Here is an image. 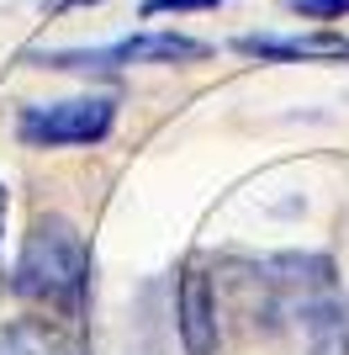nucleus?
Wrapping results in <instances>:
<instances>
[{"instance_id":"8","label":"nucleus","mask_w":349,"mask_h":355,"mask_svg":"<svg viewBox=\"0 0 349 355\" xmlns=\"http://www.w3.org/2000/svg\"><path fill=\"white\" fill-rule=\"evenodd\" d=\"M307 355H349V302L344 297L307 324Z\"/></svg>"},{"instance_id":"7","label":"nucleus","mask_w":349,"mask_h":355,"mask_svg":"<svg viewBox=\"0 0 349 355\" xmlns=\"http://www.w3.org/2000/svg\"><path fill=\"white\" fill-rule=\"evenodd\" d=\"M238 53L249 59H349V37L312 32V37H238Z\"/></svg>"},{"instance_id":"6","label":"nucleus","mask_w":349,"mask_h":355,"mask_svg":"<svg viewBox=\"0 0 349 355\" xmlns=\"http://www.w3.org/2000/svg\"><path fill=\"white\" fill-rule=\"evenodd\" d=\"M0 355H80V340L64 318L21 313L11 324H0Z\"/></svg>"},{"instance_id":"9","label":"nucleus","mask_w":349,"mask_h":355,"mask_svg":"<svg viewBox=\"0 0 349 355\" xmlns=\"http://www.w3.org/2000/svg\"><path fill=\"white\" fill-rule=\"evenodd\" d=\"M291 11H302L307 21H334V16H349V0H291Z\"/></svg>"},{"instance_id":"5","label":"nucleus","mask_w":349,"mask_h":355,"mask_svg":"<svg viewBox=\"0 0 349 355\" xmlns=\"http://www.w3.org/2000/svg\"><path fill=\"white\" fill-rule=\"evenodd\" d=\"M180 334L190 355H222V329H217V286L206 270H186L180 282Z\"/></svg>"},{"instance_id":"3","label":"nucleus","mask_w":349,"mask_h":355,"mask_svg":"<svg viewBox=\"0 0 349 355\" xmlns=\"http://www.w3.org/2000/svg\"><path fill=\"white\" fill-rule=\"evenodd\" d=\"M265 292H270V313L291 318V324H312L323 308L339 302L334 260L328 254H280L265 266Z\"/></svg>"},{"instance_id":"1","label":"nucleus","mask_w":349,"mask_h":355,"mask_svg":"<svg viewBox=\"0 0 349 355\" xmlns=\"http://www.w3.org/2000/svg\"><path fill=\"white\" fill-rule=\"evenodd\" d=\"M11 286L27 302H37L48 318L74 324L90 302V244H85V234L69 218H58V212L37 218L27 228V239H21Z\"/></svg>"},{"instance_id":"11","label":"nucleus","mask_w":349,"mask_h":355,"mask_svg":"<svg viewBox=\"0 0 349 355\" xmlns=\"http://www.w3.org/2000/svg\"><path fill=\"white\" fill-rule=\"evenodd\" d=\"M0 239H6V186H0Z\"/></svg>"},{"instance_id":"4","label":"nucleus","mask_w":349,"mask_h":355,"mask_svg":"<svg viewBox=\"0 0 349 355\" xmlns=\"http://www.w3.org/2000/svg\"><path fill=\"white\" fill-rule=\"evenodd\" d=\"M206 43L180 37V32H138L116 37L106 48H64V53H32L43 69H116V64H174V59H202Z\"/></svg>"},{"instance_id":"2","label":"nucleus","mask_w":349,"mask_h":355,"mask_svg":"<svg viewBox=\"0 0 349 355\" xmlns=\"http://www.w3.org/2000/svg\"><path fill=\"white\" fill-rule=\"evenodd\" d=\"M116 122L111 96H69V101H32L16 117V138L27 148H80L101 144Z\"/></svg>"},{"instance_id":"10","label":"nucleus","mask_w":349,"mask_h":355,"mask_svg":"<svg viewBox=\"0 0 349 355\" xmlns=\"http://www.w3.org/2000/svg\"><path fill=\"white\" fill-rule=\"evenodd\" d=\"M206 6H222V0H148L143 16H164V11H206Z\"/></svg>"}]
</instances>
